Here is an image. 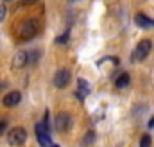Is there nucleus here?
<instances>
[{
  "instance_id": "f257e3e1",
  "label": "nucleus",
  "mask_w": 154,
  "mask_h": 147,
  "mask_svg": "<svg viewBox=\"0 0 154 147\" xmlns=\"http://www.w3.org/2000/svg\"><path fill=\"white\" fill-rule=\"evenodd\" d=\"M151 48H152V41H151V39H142V41L136 45L134 52L131 54V61H133V63L143 61V59L151 54Z\"/></svg>"
},
{
  "instance_id": "f03ea898",
  "label": "nucleus",
  "mask_w": 154,
  "mask_h": 147,
  "mask_svg": "<svg viewBox=\"0 0 154 147\" xmlns=\"http://www.w3.org/2000/svg\"><path fill=\"white\" fill-rule=\"evenodd\" d=\"M72 124H74V118H72V115H70L68 111H59V113L56 115L54 126H56V131H57V133H66V131H70Z\"/></svg>"
},
{
  "instance_id": "7ed1b4c3",
  "label": "nucleus",
  "mask_w": 154,
  "mask_h": 147,
  "mask_svg": "<svg viewBox=\"0 0 154 147\" xmlns=\"http://www.w3.org/2000/svg\"><path fill=\"white\" fill-rule=\"evenodd\" d=\"M25 140H27V131H25L23 127H20V126L13 127V129L7 133V142H9L11 145H22Z\"/></svg>"
},
{
  "instance_id": "20e7f679",
  "label": "nucleus",
  "mask_w": 154,
  "mask_h": 147,
  "mask_svg": "<svg viewBox=\"0 0 154 147\" xmlns=\"http://www.w3.org/2000/svg\"><path fill=\"white\" fill-rule=\"evenodd\" d=\"M36 138H38L41 147H50V133L45 124H36Z\"/></svg>"
},
{
  "instance_id": "39448f33",
  "label": "nucleus",
  "mask_w": 154,
  "mask_h": 147,
  "mask_svg": "<svg viewBox=\"0 0 154 147\" xmlns=\"http://www.w3.org/2000/svg\"><path fill=\"white\" fill-rule=\"evenodd\" d=\"M68 83H70V72L66 68H61V70L56 72V75H54V84L57 88H65V86H68Z\"/></svg>"
},
{
  "instance_id": "423d86ee",
  "label": "nucleus",
  "mask_w": 154,
  "mask_h": 147,
  "mask_svg": "<svg viewBox=\"0 0 154 147\" xmlns=\"http://www.w3.org/2000/svg\"><path fill=\"white\" fill-rule=\"evenodd\" d=\"M27 63H29V54H27L25 50H18V52L14 54V58H13V68H14V70L23 68Z\"/></svg>"
},
{
  "instance_id": "0eeeda50",
  "label": "nucleus",
  "mask_w": 154,
  "mask_h": 147,
  "mask_svg": "<svg viewBox=\"0 0 154 147\" xmlns=\"http://www.w3.org/2000/svg\"><path fill=\"white\" fill-rule=\"evenodd\" d=\"M20 31H22V34L23 38H31L36 34V22L32 20V18H27L23 23H22V27H20Z\"/></svg>"
},
{
  "instance_id": "6e6552de",
  "label": "nucleus",
  "mask_w": 154,
  "mask_h": 147,
  "mask_svg": "<svg viewBox=\"0 0 154 147\" xmlns=\"http://www.w3.org/2000/svg\"><path fill=\"white\" fill-rule=\"evenodd\" d=\"M77 84H79V88H77V92H75V97L79 99V101H84V99H86V95L91 92V86H90L84 79H79V81H77Z\"/></svg>"
},
{
  "instance_id": "1a4fd4ad",
  "label": "nucleus",
  "mask_w": 154,
  "mask_h": 147,
  "mask_svg": "<svg viewBox=\"0 0 154 147\" xmlns=\"http://www.w3.org/2000/svg\"><path fill=\"white\" fill-rule=\"evenodd\" d=\"M22 101V93L20 92H9L5 97H4V106H9V108H13V106H16L18 102Z\"/></svg>"
},
{
  "instance_id": "9d476101",
  "label": "nucleus",
  "mask_w": 154,
  "mask_h": 147,
  "mask_svg": "<svg viewBox=\"0 0 154 147\" xmlns=\"http://www.w3.org/2000/svg\"><path fill=\"white\" fill-rule=\"evenodd\" d=\"M129 81H131V77H129V74H120L118 77H116L115 81V86L120 90V88H125L127 84H129Z\"/></svg>"
},
{
  "instance_id": "9b49d317",
  "label": "nucleus",
  "mask_w": 154,
  "mask_h": 147,
  "mask_svg": "<svg viewBox=\"0 0 154 147\" xmlns=\"http://www.w3.org/2000/svg\"><path fill=\"white\" fill-rule=\"evenodd\" d=\"M134 22H136V25H140V27H149V25H152L154 22H151L145 14H136V18H134Z\"/></svg>"
},
{
  "instance_id": "f8f14e48",
  "label": "nucleus",
  "mask_w": 154,
  "mask_h": 147,
  "mask_svg": "<svg viewBox=\"0 0 154 147\" xmlns=\"http://www.w3.org/2000/svg\"><path fill=\"white\" fill-rule=\"evenodd\" d=\"M93 142H95V133H93V131L86 133V136H84V140H82V145L88 147L90 144H93Z\"/></svg>"
},
{
  "instance_id": "ddd939ff",
  "label": "nucleus",
  "mask_w": 154,
  "mask_h": 147,
  "mask_svg": "<svg viewBox=\"0 0 154 147\" xmlns=\"http://www.w3.org/2000/svg\"><path fill=\"white\" fill-rule=\"evenodd\" d=\"M151 145H152V138H151V135H143L142 140H140V147H151Z\"/></svg>"
},
{
  "instance_id": "4468645a",
  "label": "nucleus",
  "mask_w": 154,
  "mask_h": 147,
  "mask_svg": "<svg viewBox=\"0 0 154 147\" xmlns=\"http://www.w3.org/2000/svg\"><path fill=\"white\" fill-rule=\"evenodd\" d=\"M5 14H7V7L5 5H0V22L5 20Z\"/></svg>"
},
{
  "instance_id": "2eb2a0df",
  "label": "nucleus",
  "mask_w": 154,
  "mask_h": 147,
  "mask_svg": "<svg viewBox=\"0 0 154 147\" xmlns=\"http://www.w3.org/2000/svg\"><path fill=\"white\" fill-rule=\"evenodd\" d=\"M5 127H7V120H0V135L5 133Z\"/></svg>"
},
{
  "instance_id": "dca6fc26",
  "label": "nucleus",
  "mask_w": 154,
  "mask_h": 147,
  "mask_svg": "<svg viewBox=\"0 0 154 147\" xmlns=\"http://www.w3.org/2000/svg\"><path fill=\"white\" fill-rule=\"evenodd\" d=\"M66 39H68V33H65V36H59L56 41H57V43H65Z\"/></svg>"
},
{
  "instance_id": "f3484780",
  "label": "nucleus",
  "mask_w": 154,
  "mask_h": 147,
  "mask_svg": "<svg viewBox=\"0 0 154 147\" xmlns=\"http://www.w3.org/2000/svg\"><path fill=\"white\" fill-rule=\"evenodd\" d=\"M149 127H151V129H152V127H154V117H152V118H151V120H149Z\"/></svg>"
},
{
  "instance_id": "a211bd4d",
  "label": "nucleus",
  "mask_w": 154,
  "mask_h": 147,
  "mask_svg": "<svg viewBox=\"0 0 154 147\" xmlns=\"http://www.w3.org/2000/svg\"><path fill=\"white\" fill-rule=\"evenodd\" d=\"M50 147H59V145H56V144H52V145H50Z\"/></svg>"
},
{
  "instance_id": "6ab92c4d",
  "label": "nucleus",
  "mask_w": 154,
  "mask_h": 147,
  "mask_svg": "<svg viewBox=\"0 0 154 147\" xmlns=\"http://www.w3.org/2000/svg\"><path fill=\"white\" fill-rule=\"evenodd\" d=\"M4 2H9V0H4Z\"/></svg>"
},
{
  "instance_id": "aec40b11",
  "label": "nucleus",
  "mask_w": 154,
  "mask_h": 147,
  "mask_svg": "<svg viewBox=\"0 0 154 147\" xmlns=\"http://www.w3.org/2000/svg\"><path fill=\"white\" fill-rule=\"evenodd\" d=\"M72 2H75V0H72Z\"/></svg>"
}]
</instances>
